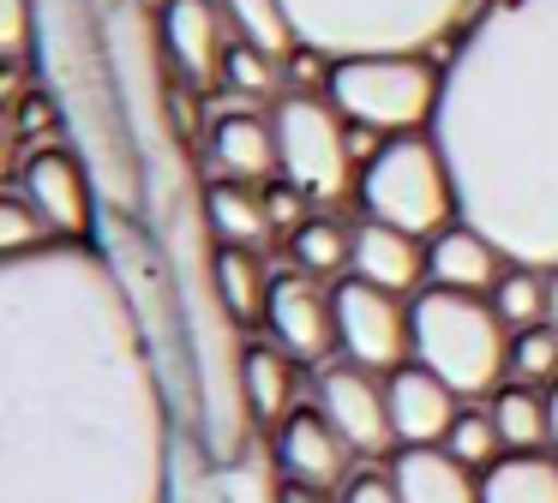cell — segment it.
Returning a JSON list of instances; mask_svg holds the SVG:
<instances>
[{"mask_svg": "<svg viewBox=\"0 0 558 503\" xmlns=\"http://www.w3.org/2000/svg\"><path fill=\"white\" fill-rule=\"evenodd\" d=\"M157 42L169 72L193 90V84H217L222 54H229V19H222L217 0H169L157 12Z\"/></svg>", "mask_w": 558, "mask_h": 503, "instance_id": "obj_13", "label": "cell"}, {"mask_svg": "<svg viewBox=\"0 0 558 503\" xmlns=\"http://www.w3.org/2000/svg\"><path fill=\"white\" fill-rule=\"evenodd\" d=\"M210 162L222 180H246V186H270L282 180V156H277V126L270 114L253 108H229L210 120Z\"/></svg>", "mask_w": 558, "mask_h": 503, "instance_id": "obj_17", "label": "cell"}, {"mask_svg": "<svg viewBox=\"0 0 558 503\" xmlns=\"http://www.w3.org/2000/svg\"><path fill=\"white\" fill-rule=\"evenodd\" d=\"M294 366L301 359H289L277 342H246L241 354V390H246V407H253V426H270L277 431L282 419L294 414Z\"/></svg>", "mask_w": 558, "mask_h": 503, "instance_id": "obj_19", "label": "cell"}, {"mask_svg": "<svg viewBox=\"0 0 558 503\" xmlns=\"http://www.w3.org/2000/svg\"><path fill=\"white\" fill-rule=\"evenodd\" d=\"M445 450L457 455L462 467H474V474H486V467L505 462L510 450H505V431H498V419H493V402H462V414H457V426H450Z\"/></svg>", "mask_w": 558, "mask_h": 503, "instance_id": "obj_26", "label": "cell"}, {"mask_svg": "<svg viewBox=\"0 0 558 503\" xmlns=\"http://www.w3.org/2000/svg\"><path fill=\"white\" fill-rule=\"evenodd\" d=\"M181 431L109 252L0 258V503H169Z\"/></svg>", "mask_w": 558, "mask_h": 503, "instance_id": "obj_1", "label": "cell"}, {"mask_svg": "<svg viewBox=\"0 0 558 503\" xmlns=\"http://www.w3.org/2000/svg\"><path fill=\"white\" fill-rule=\"evenodd\" d=\"M510 378L517 383H558V330L553 323H534V330L510 335Z\"/></svg>", "mask_w": 558, "mask_h": 503, "instance_id": "obj_30", "label": "cell"}, {"mask_svg": "<svg viewBox=\"0 0 558 503\" xmlns=\"http://www.w3.org/2000/svg\"><path fill=\"white\" fill-rule=\"evenodd\" d=\"M133 7H138V12H162L169 0H133Z\"/></svg>", "mask_w": 558, "mask_h": 503, "instance_id": "obj_37", "label": "cell"}, {"mask_svg": "<svg viewBox=\"0 0 558 503\" xmlns=\"http://www.w3.org/2000/svg\"><path fill=\"white\" fill-rule=\"evenodd\" d=\"M222 19H229V36L246 48H258V54L282 60L289 66V54L301 48V36H294V19L282 0H217Z\"/></svg>", "mask_w": 558, "mask_h": 503, "instance_id": "obj_24", "label": "cell"}, {"mask_svg": "<svg viewBox=\"0 0 558 503\" xmlns=\"http://www.w3.org/2000/svg\"><path fill=\"white\" fill-rule=\"evenodd\" d=\"M481 503H558V455H505L481 474Z\"/></svg>", "mask_w": 558, "mask_h": 503, "instance_id": "obj_25", "label": "cell"}, {"mask_svg": "<svg viewBox=\"0 0 558 503\" xmlns=\"http://www.w3.org/2000/svg\"><path fill=\"white\" fill-rule=\"evenodd\" d=\"M438 90H445V66L426 54H349L330 66L325 96L349 126H366L378 138H402V132L433 126Z\"/></svg>", "mask_w": 558, "mask_h": 503, "instance_id": "obj_6", "label": "cell"}, {"mask_svg": "<svg viewBox=\"0 0 558 503\" xmlns=\"http://www.w3.org/2000/svg\"><path fill=\"white\" fill-rule=\"evenodd\" d=\"M546 419H553V450H558V383H546Z\"/></svg>", "mask_w": 558, "mask_h": 503, "instance_id": "obj_36", "label": "cell"}, {"mask_svg": "<svg viewBox=\"0 0 558 503\" xmlns=\"http://www.w3.org/2000/svg\"><path fill=\"white\" fill-rule=\"evenodd\" d=\"M337 299V347L342 359L366 371H397L414 359V323H409V299L402 294H385V287L361 282V275H342L330 287Z\"/></svg>", "mask_w": 558, "mask_h": 503, "instance_id": "obj_9", "label": "cell"}, {"mask_svg": "<svg viewBox=\"0 0 558 503\" xmlns=\"http://www.w3.org/2000/svg\"><path fill=\"white\" fill-rule=\"evenodd\" d=\"M390 479L402 503H481V474L462 467L450 450H397Z\"/></svg>", "mask_w": 558, "mask_h": 503, "instance_id": "obj_18", "label": "cell"}, {"mask_svg": "<svg viewBox=\"0 0 558 503\" xmlns=\"http://www.w3.org/2000/svg\"><path fill=\"white\" fill-rule=\"evenodd\" d=\"M301 48L330 60L349 54H426L445 36H462L486 0H282Z\"/></svg>", "mask_w": 558, "mask_h": 503, "instance_id": "obj_3", "label": "cell"}, {"mask_svg": "<svg viewBox=\"0 0 558 503\" xmlns=\"http://www.w3.org/2000/svg\"><path fill=\"white\" fill-rule=\"evenodd\" d=\"M546 323L558 330V270H546Z\"/></svg>", "mask_w": 558, "mask_h": 503, "instance_id": "obj_35", "label": "cell"}, {"mask_svg": "<svg viewBox=\"0 0 558 503\" xmlns=\"http://www.w3.org/2000/svg\"><path fill=\"white\" fill-rule=\"evenodd\" d=\"M265 330L289 359H301V366H330V354H337V299H330V287L318 282V275L289 270V275L270 282Z\"/></svg>", "mask_w": 558, "mask_h": 503, "instance_id": "obj_11", "label": "cell"}, {"mask_svg": "<svg viewBox=\"0 0 558 503\" xmlns=\"http://www.w3.org/2000/svg\"><path fill=\"white\" fill-rule=\"evenodd\" d=\"M306 192L301 186H289V180H270L265 186V210H270V228H277V234H294V228L306 222Z\"/></svg>", "mask_w": 558, "mask_h": 503, "instance_id": "obj_32", "label": "cell"}, {"mask_svg": "<svg viewBox=\"0 0 558 503\" xmlns=\"http://www.w3.org/2000/svg\"><path fill=\"white\" fill-rule=\"evenodd\" d=\"M349 275L385 287V294L414 299L426 287V240L409 234V228H390V222L361 216V228H354V270Z\"/></svg>", "mask_w": 558, "mask_h": 503, "instance_id": "obj_16", "label": "cell"}, {"mask_svg": "<svg viewBox=\"0 0 558 503\" xmlns=\"http://www.w3.org/2000/svg\"><path fill=\"white\" fill-rule=\"evenodd\" d=\"M385 395H390V426H397V443L402 450H445L450 426L462 414V395L450 390L438 371L426 366H397L385 378Z\"/></svg>", "mask_w": 558, "mask_h": 503, "instance_id": "obj_14", "label": "cell"}, {"mask_svg": "<svg viewBox=\"0 0 558 503\" xmlns=\"http://www.w3.org/2000/svg\"><path fill=\"white\" fill-rule=\"evenodd\" d=\"M493 402V419L498 431H505V450L510 455H541L546 443H553V419H546V390H534V383H517L510 378L498 395H486Z\"/></svg>", "mask_w": 558, "mask_h": 503, "instance_id": "obj_23", "label": "cell"}, {"mask_svg": "<svg viewBox=\"0 0 558 503\" xmlns=\"http://www.w3.org/2000/svg\"><path fill=\"white\" fill-rule=\"evenodd\" d=\"M361 216L390 228H409V234L433 240L445 234L457 216V186H450V168L438 156L433 132H402V138H385L373 156L361 162Z\"/></svg>", "mask_w": 558, "mask_h": 503, "instance_id": "obj_5", "label": "cell"}, {"mask_svg": "<svg viewBox=\"0 0 558 503\" xmlns=\"http://www.w3.org/2000/svg\"><path fill=\"white\" fill-rule=\"evenodd\" d=\"M337 503H402V491H397V479H390V467H373V474H354Z\"/></svg>", "mask_w": 558, "mask_h": 503, "instance_id": "obj_33", "label": "cell"}, {"mask_svg": "<svg viewBox=\"0 0 558 503\" xmlns=\"http://www.w3.org/2000/svg\"><path fill=\"white\" fill-rule=\"evenodd\" d=\"M510 270V252L498 240H486L481 228L450 222L445 234L426 240V282L433 287H457V294H493Z\"/></svg>", "mask_w": 558, "mask_h": 503, "instance_id": "obj_15", "label": "cell"}, {"mask_svg": "<svg viewBox=\"0 0 558 503\" xmlns=\"http://www.w3.org/2000/svg\"><path fill=\"white\" fill-rule=\"evenodd\" d=\"M277 503H330V491H313V486H289L282 479V498Z\"/></svg>", "mask_w": 558, "mask_h": 503, "instance_id": "obj_34", "label": "cell"}, {"mask_svg": "<svg viewBox=\"0 0 558 503\" xmlns=\"http://www.w3.org/2000/svg\"><path fill=\"white\" fill-rule=\"evenodd\" d=\"M270 126H277L282 180L301 186L313 204H337L361 180L349 120L337 114V102L325 90H282V102H270Z\"/></svg>", "mask_w": 558, "mask_h": 503, "instance_id": "obj_7", "label": "cell"}, {"mask_svg": "<svg viewBox=\"0 0 558 503\" xmlns=\"http://www.w3.org/2000/svg\"><path fill=\"white\" fill-rule=\"evenodd\" d=\"M409 323H414V366L438 371L462 402L498 395L510 383V330L486 294H457V287L426 282L409 299Z\"/></svg>", "mask_w": 558, "mask_h": 503, "instance_id": "obj_4", "label": "cell"}, {"mask_svg": "<svg viewBox=\"0 0 558 503\" xmlns=\"http://www.w3.org/2000/svg\"><path fill=\"white\" fill-rule=\"evenodd\" d=\"M493 311L505 318V330H534V323H546V270H529V263H510L505 282L493 287Z\"/></svg>", "mask_w": 558, "mask_h": 503, "instance_id": "obj_28", "label": "cell"}, {"mask_svg": "<svg viewBox=\"0 0 558 503\" xmlns=\"http://www.w3.org/2000/svg\"><path fill=\"white\" fill-rule=\"evenodd\" d=\"M49 246H61L54 228L31 210L25 192H7L0 198V258H31V252H49Z\"/></svg>", "mask_w": 558, "mask_h": 503, "instance_id": "obj_29", "label": "cell"}, {"mask_svg": "<svg viewBox=\"0 0 558 503\" xmlns=\"http://www.w3.org/2000/svg\"><path fill=\"white\" fill-rule=\"evenodd\" d=\"M217 84L229 96H241V102H282V60L258 54V48H246V42H229Z\"/></svg>", "mask_w": 558, "mask_h": 503, "instance_id": "obj_27", "label": "cell"}, {"mask_svg": "<svg viewBox=\"0 0 558 503\" xmlns=\"http://www.w3.org/2000/svg\"><path fill=\"white\" fill-rule=\"evenodd\" d=\"M37 42H43L37 0H0V54H7V66L25 72V60L37 54Z\"/></svg>", "mask_w": 558, "mask_h": 503, "instance_id": "obj_31", "label": "cell"}, {"mask_svg": "<svg viewBox=\"0 0 558 503\" xmlns=\"http://www.w3.org/2000/svg\"><path fill=\"white\" fill-rule=\"evenodd\" d=\"M433 144L457 216L510 252L558 270V0H486L445 60Z\"/></svg>", "mask_w": 558, "mask_h": 503, "instance_id": "obj_2", "label": "cell"}, {"mask_svg": "<svg viewBox=\"0 0 558 503\" xmlns=\"http://www.w3.org/2000/svg\"><path fill=\"white\" fill-rule=\"evenodd\" d=\"M313 407L342 431L354 455H385L397 443V426H390V395H385V378L354 359H330L318 366L313 378Z\"/></svg>", "mask_w": 558, "mask_h": 503, "instance_id": "obj_10", "label": "cell"}, {"mask_svg": "<svg viewBox=\"0 0 558 503\" xmlns=\"http://www.w3.org/2000/svg\"><path fill=\"white\" fill-rule=\"evenodd\" d=\"M205 222L217 246H265L277 228L265 210V186H246V180H210L205 186Z\"/></svg>", "mask_w": 558, "mask_h": 503, "instance_id": "obj_20", "label": "cell"}, {"mask_svg": "<svg viewBox=\"0 0 558 503\" xmlns=\"http://www.w3.org/2000/svg\"><path fill=\"white\" fill-rule=\"evenodd\" d=\"M270 462L289 486H313V491H342L354 479V450L342 443V431L330 426L318 407H294L277 431H270Z\"/></svg>", "mask_w": 558, "mask_h": 503, "instance_id": "obj_12", "label": "cell"}, {"mask_svg": "<svg viewBox=\"0 0 558 503\" xmlns=\"http://www.w3.org/2000/svg\"><path fill=\"white\" fill-rule=\"evenodd\" d=\"M270 282H277V275L265 270V258H258L253 246H217V258H210V287H217L222 311H229L234 323L265 318Z\"/></svg>", "mask_w": 558, "mask_h": 503, "instance_id": "obj_22", "label": "cell"}, {"mask_svg": "<svg viewBox=\"0 0 558 503\" xmlns=\"http://www.w3.org/2000/svg\"><path fill=\"white\" fill-rule=\"evenodd\" d=\"M354 228H361V222H349V216L313 210V216H306V222L289 234L294 270H306V275H318V282L337 287L342 275L354 270Z\"/></svg>", "mask_w": 558, "mask_h": 503, "instance_id": "obj_21", "label": "cell"}, {"mask_svg": "<svg viewBox=\"0 0 558 503\" xmlns=\"http://www.w3.org/2000/svg\"><path fill=\"white\" fill-rule=\"evenodd\" d=\"M13 192H25L31 210L54 228V240L97 246L102 192H97V180H90L85 156H78L73 144H37V150L13 168Z\"/></svg>", "mask_w": 558, "mask_h": 503, "instance_id": "obj_8", "label": "cell"}]
</instances>
